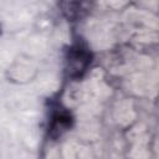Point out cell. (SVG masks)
Here are the masks:
<instances>
[{
    "label": "cell",
    "instance_id": "7a4b0ae2",
    "mask_svg": "<svg viewBox=\"0 0 159 159\" xmlns=\"http://www.w3.org/2000/svg\"><path fill=\"white\" fill-rule=\"evenodd\" d=\"M1 31H2V26H1V22H0V36H1Z\"/></svg>",
    "mask_w": 159,
    "mask_h": 159
},
{
    "label": "cell",
    "instance_id": "6da1fadb",
    "mask_svg": "<svg viewBox=\"0 0 159 159\" xmlns=\"http://www.w3.org/2000/svg\"><path fill=\"white\" fill-rule=\"evenodd\" d=\"M39 66L36 61L25 53L19 55L12 60L5 71V78L12 84H27L35 81L39 76Z\"/></svg>",
    "mask_w": 159,
    "mask_h": 159
}]
</instances>
